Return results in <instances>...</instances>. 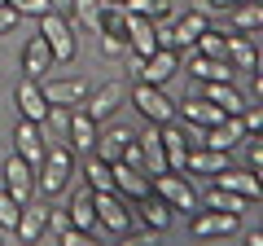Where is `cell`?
Listing matches in <instances>:
<instances>
[{"label": "cell", "instance_id": "obj_37", "mask_svg": "<svg viewBox=\"0 0 263 246\" xmlns=\"http://www.w3.org/2000/svg\"><path fill=\"white\" fill-rule=\"evenodd\" d=\"M123 48H127V44H123V36H101V53L105 57H123Z\"/></svg>", "mask_w": 263, "mask_h": 246}, {"label": "cell", "instance_id": "obj_35", "mask_svg": "<svg viewBox=\"0 0 263 246\" xmlns=\"http://www.w3.org/2000/svg\"><path fill=\"white\" fill-rule=\"evenodd\" d=\"M123 163H132V167H145V145H141V136H132L127 145H123V154H119ZM149 171V167H145Z\"/></svg>", "mask_w": 263, "mask_h": 246}, {"label": "cell", "instance_id": "obj_7", "mask_svg": "<svg viewBox=\"0 0 263 246\" xmlns=\"http://www.w3.org/2000/svg\"><path fill=\"white\" fill-rule=\"evenodd\" d=\"M44 150H48L44 123H35V119H18V128H13V154H18V159H27L31 167H40Z\"/></svg>", "mask_w": 263, "mask_h": 246}, {"label": "cell", "instance_id": "obj_27", "mask_svg": "<svg viewBox=\"0 0 263 246\" xmlns=\"http://www.w3.org/2000/svg\"><path fill=\"white\" fill-rule=\"evenodd\" d=\"M84 185H88V189H114L110 163H105L101 154H88V159H84Z\"/></svg>", "mask_w": 263, "mask_h": 246}, {"label": "cell", "instance_id": "obj_33", "mask_svg": "<svg viewBox=\"0 0 263 246\" xmlns=\"http://www.w3.org/2000/svg\"><path fill=\"white\" fill-rule=\"evenodd\" d=\"M44 128L62 132V141H66V128H70V106H48V114H44Z\"/></svg>", "mask_w": 263, "mask_h": 246}, {"label": "cell", "instance_id": "obj_28", "mask_svg": "<svg viewBox=\"0 0 263 246\" xmlns=\"http://www.w3.org/2000/svg\"><path fill=\"white\" fill-rule=\"evenodd\" d=\"M70 9H75V27L97 31V27H101V9H105V0H70Z\"/></svg>", "mask_w": 263, "mask_h": 246}, {"label": "cell", "instance_id": "obj_11", "mask_svg": "<svg viewBox=\"0 0 263 246\" xmlns=\"http://www.w3.org/2000/svg\"><path fill=\"white\" fill-rule=\"evenodd\" d=\"M13 106H18L22 119L44 123V114H48V97H44V88H40V79H27V75H22L18 88H13Z\"/></svg>", "mask_w": 263, "mask_h": 246}, {"label": "cell", "instance_id": "obj_30", "mask_svg": "<svg viewBox=\"0 0 263 246\" xmlns=\"http://www.w3.org/2000/svg\"><path fill=\"white\" fill-rule=\"evenodd\" d=\"M18 18H44V13L57 9V0H5Z\"/></svg>", "mask_w": 263, "mask_h": 246}, {"label": "cell", "instance_id": "obj_26", "mask_svg": "<svg viewBox=\"0 0 263 246\" xmlns=\"http://www.w3.org/2000/svg\"><path fill=\"white\" fill-rule=\"evenodd\" d=\"M66 216H70V224L75 229H88V233H92L97 229V211H92V189H79L75 198H70V207H66Z\"/></svg>", "mask_w": 263, "mask_h": 246}, {"label": "cell", "instance_id": "obj_5", "mask_svg": "<svg viewBox=\"0 0 263 246\" xmlns=\"http://www.w3.org/2000/svg\"><path fill=\"white\" fill-rule=\"evenodd\" d=\"M132 106L141 110V119L149 123V128H158V123H171V119H176V101L167 97V88L145 84V79L132 88Z\"/></svg>", "mask_w": 263, "mask_h": 246}, {"label": "cell", "instance_id": "obj_38", "mask_svg": "<svg viewBox=\"0 0 263 246\" xmlns=\"http://www.w3.org/2000/svg\"><path fill=\"white\" fill-rule=\"evenodd\" d=\"M13 27H18V13H13L9 5H0V36H9Z\"/></svg>", "mask_w": 263, "mask_h": 246}, {"label": "cell", "instance_id": "obj_32", "mask_svg": "<svg viewBox=\"0 0 263 246\" xmlns=\"http://www.w3.org/2000/svg\"><path fill=\"white\" fill-rule=\"evenodd\" d=\"M241 145H246V167L259 176V171H263V136H259V132H246Z\"/></svg>", "mask_w": 263, "mask_h": 246}, {"label": "cell", "instance_id": "obj_31", "mask_svg": "<svg viewBox=\"0 0 263 246\" xmlns=\"http://www.w3.org/2000/svg\"><path fill=\"white\" fill-rule=\"evenodd\" d=\"M18 211H22V202L13 198L9 189H0V229H5V233H13V224H18Z\"/></svg>", "mask_w": 263, "mask_h": 246}, {"label": "cell", "instance_id": "obj_22", "mask_svg": "<svg viewBox=\"0 0 263 246\" xmlns=\"http://www.w3.org/2000/svg\"><path fill=\"white\" fill-rule=\"evenodd\" d=\"M211 27V18L202 9H193V13H180L176 18V36H171V48H193L197 44V36Z\"/></svg>", "mask_w": 263, "mask_h": 246}, {"label": "cell", "instance_id": "obj_13", "mask_svg": "<svg viewBox=\"0 0 263 246\" xmlns=\"http://www.w3.org/2000/svg\"><path fill=\"white\" fill-rule=\"evenodd\" d=\"M176 119H189V123H197V128H215V123L224 119V110H219L215 101H206V97L193 88L184 101H176Z\"/></svg>", "mask_w": 263, "mask_h": 246}, {"label": "cell", "instance_id": "obj_2", "mask_svg": "<svg viewBox=\"0 0 263 246\" xmlns=\"http://www.w3.org/2000/svg\"><path fill=\"white\" fill-rule=\"evenodd\" d=\"M149 194H158L171 211H184V216H189V211H197L193 176H184V171H171V167L154 171V176H149Z\"/></svg>", "mask_w": 263, "mask_h": 246}, {"label": "cell", "instance_id": "obj_15", "mask_svg": "<svg viewBox=\"0 0 263 246\" xmlns=\"http://www.w3.org/2000/svg\"><path fill=\"white\" fill-rule=\"evenodd\" d=\"M5 189H9L18 202H31V198H35V167L13 154V159L5 163Z\"/></svg>", "mask_w": 263, "mask_h": 246}, {"label": "cell", "instance_id": "obj_41", "mask_svg": "<svg viewBox=\"0 0 263 246\" xmlns=\"http://www.w3.org/2000/svg\"><path fill=\"white\" fill-rule=\"evenodd\" d=\"M105 5H127V0H105Z\"/></svg>", "mask_w": 263, "mask_h": 246}, {"label": "cell", "instance_id": "obj_14", "mask_svg": "<svg viewBox=\"0 0 263 246\" xmlns=\"http://www.w3.org/2000/svg\"><path fill=\"white\" fill-rule=\"evenodd\" d=\"M40 88H44L48 106H84V97H88L92 84H88V79H53V75H44Z\"/></svg>", "mask_w": 263, "mask_h": 246}, {"label": "cell", "instance_id": "obj_39", "mask_svg": "<svg viewBox=\"0 0 263 246\" xmlns=\"http://www.w3.org/2000/svg\"><path fill=\"white\" fill-rule=\"evenodd\" d=\"M246 75H250V93L259 97V93H263V71H246Z\"/></svg>", "mask_w": 263, "mask_h": 246}, {"label": "cell", "instance_id": "obj_40", "mask_svg": "<svg viewBox=\"0 0 263 246\" xmlns=\"http://www.w3.org/2000/svg\"><path fill=\"white\" fill-rule=\"evenodd\" d=\"M206 9H233V5H241V0H202Z\"/></svg>", "mask_w": 263, "mask_h": 246}, {"label": "cell", "instance_id": "obj_34", "mask_svg": "<svg viewBox=\"0 0 263 246\" xmlns=\"http://www.w3.org/2000/svg\"><path fill=\"white\" fill-rule=\"evenodd\" d=\"M123 9H127V13H145V18H158V13H167L171 5H167V0H127Z\"/></svg>", "mask_w": 263, "mask_h": 246}, {"label": "cell", "instance_id": "obj_42", "mask_svg": "<svg viewBox=\"0 0 263 246\" xmlns=\"http://www.w3.org/2000/svg\"><path fill=\"white\" fill-rule=\"evenodd\" d=\"M0 5H5V0H0Z\"/></svg>", "mask_w": 263, "mask_h": 246}, {"label": "cell", "instance_id": "obj_29", "mask_svg": "<svg viewBox=\"0 0 263 246\" xmlns=\"http://www.w3.org/2000/svg\"><path fill=\"white\" fill-rule=\"evenodd\" d=\"M197 53H206V57H224V48H228V31H215V27H206L202 36H197Z\"/></svg>", "mask_w": 263, "mask_h": 246}, {"label": "cell", "instance_id": "obj_6", "mask_svg": "<svg viewBox=\"0 0 263 246\" xmlns=\"http://www.w3.org/2000/svg\"><path fill=\"white\" fill-rule=\"evenodd\" d=\"M237 229H241V216H233V211H215V207L189 211V233L193 237H228Z\"/></svg>", "mask_w": 263, "mask_h": 246}, {"label": "cell", "instance_id": "obj_3", "mask_svg": "<svg viewBox=\"0 0 263 246\" xmlns=\"http://www.w3.org/2000/svg\"><path fill=\"white\" fill-rule=\"evenodd\" d=\"M92 211H97V224L114 237H127L132 233V202L114 189H92Z\"/></svg>", "mask_w": 263, "mask_h": 246}, {"label": "cell", "instance_id": "obj_12", "mask_svg": "<svg viewBox=\"0 0 263 246\" xmlns=\"http://www.w3.org/2000/svg\"><path fill=\"white\" fill-rule=\"evenodd\" d=\"M176 71H180V48H154L141 62V79L145 84H158V88H167V79Z\"/></svg>", "mask_w": 263, "mask_h": 246}, {"label": "cell", "instance_id": "obj_4", "mask_svg": "<svg viewBox=\"0 0 263 246\" xmlns=\"http://www.w3.org/2000/svg\"><path fill=\"white\" fill-rule=\"evenodd\" d=\"M40 36H44V44H48V53H53V62L57 66H66V62H75V22L70 18H62V13H44L40 18Z\"/></svg>", "mask_w": 263, "mask_h": 246}, {"label": "cell", "instance_id": "obj_21", "mask_svg": "<svg viewBox=\"0 0 263 246\" xmlns=\"http://www.w3.org/2000/svg\"><path fill=\"white\" fill-rule=\"evenodd\" d=\"M132 207H136L132 216H141V224L154 229V233H162V229L171 224V207L158 198V194H145V198H141V202H132Z\"/></svg>", "mask_w": 263, "mask_h": 246}, {"label": "cell", "instance_id": "obj_8", "mask_svg": "<svg viewBox=\"0 0 263 246\" xmlns=\"http://www.w3.org/2000/svg\"><path fill=\"white\" fill-rule=\"evenodd\" d=\"M123 97H127L123 79H110V84H101V88H88V97H84V110L92 114L97 123H110V119H114V110L123 106Z\"/></svg>", "mask_w": 263, "mask_h": 246}, {"label": "cell", "instance_id": "obj_9", "mask_svg": "<svg viewBox=\"0 0 263 246\" xmlns=\"http://www.w3.org/2000/svg\"><path fill=\"white\" fill-rule=\"evenodd\" d=\"M97 132H101V123L84 110V106H70V128H66V145L75 154H92L97 150Z\"/></svg>", "mask_w": 263, "mask_h": 246}, {"label": "cell", "instance_id": "obj_16", "mask_svg": "<svg viewBox=\"0 0 263 246\" xmlns=\"http://www.w3.org/2000/svg\"><path fill=\"white\" fill-rule=\"evenodd\" d=\"M211 185H219V189H233V194H241V198L259 202V176H254L250 167H233V163H228L224 171H215V176H211Z\"/></svg>", "mask_w": 263, "mask_h": 246}, {"label": "cell", "instance_id": "obj_24", "mask_svg": "<svg viewBox=\"0 0 263 246\" xmlns=\"http://www.w3.org/2000/svg\"><path fill=\"white\" fill-rule=\"evenodd\" d=\"M228 18H233V27H228V31H241V36H259L263 5H259V0H241V5H233V9H228Z\"/></svg>", "mask_w": 263, "mask_h": 246}, {"label": "cell", "instance_id": "obj_19", "mask_svg": "<svg viewBox=\"0 0 263 246\" xmlns=\"http://www.w3.org/2000/svg\"><path fill=\"white\" fill-rule=\"evenodd\" d=\"M22 71H27V79H44V75H53V71H57V62H53V53H48L44 36L27 40V48H22Z\"/></svg>", "mask_w": 263, "mask_h": 246}, {"label": "cell", "instance_id": "obj_25", "mask_svg": "<svg viewBox=\"0 0 263 246\" xmlns=\"http://www.w3.org/2000/svg\"><path fill=\"white\" fill-rule=\"evenodd\" d=\"M132 128H105V132H97V150L92 154H101L105 163H119V154H123V145L132 141Z\"/></svg>", "mask_w": 263, "mask_h": 246}, {"label": "cell", "instance_id": "obj_18", "mask_svg": "<svg viewBox=\"0 0 263 246\" xmlns=\"http://www.w3.org/2000/svg\"><path fill=\"white\" fill-rule=\"evenodd\" d=\"M180 71H189L193 75V84H215V79H233V66H228L224 57H206V53H197L193 48V57H189Z\"/></svg>", "mask_w": 263, "mask_h": 246}, {"label": "cell", "instance_id": "obj_1", "mask_svg": "<svg viewBox=\"0 0 263 246\" xmlns=\"http://www.w3.org/2000/svg\"><path fill=\"white\" fill-rule=\"evenodd\" d=\"M75 171H79V154L70 150L66 141H48L44 159H40V167H35V194L57 198V194L75 180Z\"/></svg>", "mask_w": 263, "mask_h": 246}, {"label": "cell", "instance_id": "obj_20", "mask_svg": "<svg viewBox=\"0 0 263 246\" xmlns=\"http://www.w3.org/2000/svg\"><path fill=\"white\" fill-rule=\"evenodd\" d=\"M13 233H18L22 242H40V237L48 233V207L22 202V211H18V224H13Z\"/></svg>", "mask_w": 263, "mask_h": 246}, {"label": "cell", "instance_id": "obj_10", "mask_svg": "<svg viewBox=\"0 0 263 246\" xmlns=\"http://www.w3.org/2000/svg\"><path fill=\"white\" fill-rule=\"evenodd\" d=\"M110 176H114V194H123L127 202H141L149 194V171L145 167H132V163H110Z\"/></svg>", "mask_w": 263, "mask_h": 246}, {"label": "cell", "instance_id": "obj_17", "mask_svg": "<svg viewBox=\"0 0 263 246\" xmlns=\"http://www.w3.org/2000/svg\"><path fill=\"white\" fill-rule=\"evenodd\" d=\"M224 62H228L233 71H259V44H254V36H241V31H228Z\"/></svg>", "mask_w": 263, "mask_h": 246}, {"label": "cell", "instance_id": "obj_36", "mask_svg": "<svg viewBox=\"0 0 263 246\" xmlns=\"http://www.w3.org/2000/svg\"><path fill=\"white\" fill-rule=\"evenodd\" d=\"M57 242H62V246H88V242H92V233H88V229H75V224H66L62 233H57Z\"/></svg>", "mask_w": 263, "mask_h": 246}, {"label": "cell", "instance_id": "obj_23", "mask_svg": "<svg viewBox=\"0 0 263 246\" xmlns=\"http://www.w3.org/2000/svg\"><path fill=\"white\" fill-rule=\"evenodd\" d=\"M197 207H215V211H233V216H246V211L259 207V202L241 198V194H233V189H219V185H211L206 198H197Z\"/></svg>", "mask_w": 263, "mask_h": 246}]
</instances>
